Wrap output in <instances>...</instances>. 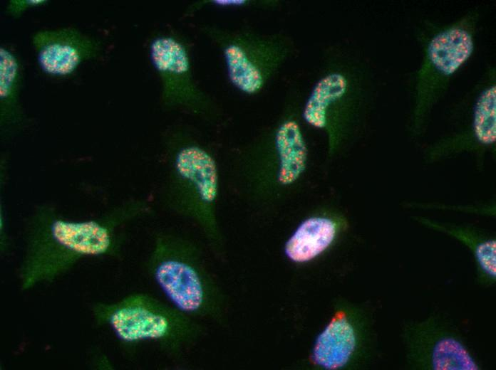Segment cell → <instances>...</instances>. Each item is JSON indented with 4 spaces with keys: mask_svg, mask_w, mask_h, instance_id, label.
Returning a JSON list of instances; mask_svg holds the SVG:
<instances>
[{
    "mask_svg": "<svg viewBox=\"0 0 496 370\" xmlns=\"http://www.w3.org/2000/svg\"><path fill=\"white\" fill-rule=\"evenodd\" d=\"M155 213L144 198L126 199L87 218L66 216L53 204L37 205L26 221L20 289L29 291L52 282L83 259H122L128 240L125 227Z\"/></svg>",
    "mask_w": 496,
    "mask_h": 370,
    "instance_id": "1",
    "label": "cell"
},
{
    "mask_svg": "<svg viewBox=\"0 0 496 370\" xmlns=\"http://www.w3.org/2000/svg\"><path fill=\"white\" fill-rule=\"evenodd\" d=\"M143 267L173 307L203 322L224 325L227 297L198 240L176 230L157 229Z\"/></svg>",
    "mask_w": 496,
    "mask_h": 370,
    "instance_id": "2",
    "label": "cell"
},
{
    "mask_svg": "<svg viewBox=\"0 0 496 370\" xmlns=\"http://www.w3.org/2000/svg\"><path fill=\"white\" fill-rule=\"evenodd\" d=\"M167 145V169L158 191L159 204L192 224L210 252L219 255L223 242L217 213V161L207 149L187 136H173Z\"/></svg>",
    "mask_w": 496,
    "mask_h": 370,
    "instance_id": "3",
    "label": "cell"
},
{
    "mask_svg": "<svg viewBox=\"0 0 496 370\" xmlns=\"http://www.w3.org/2000/svg\"><path fill=\"white\" fill-rule=\"evenodd\" d=\"M92 313L123 344L153 342L174 362L181 363L207 334L202 321L146 292L130 293L117 301L98 302Z\"/></svg>",
    "mask_w": 496,
    "mask_h": 370,
    "instance_id": "4",
    "label": "cell"
},
{
    "mask_svg": "<svg viewBox=\"0 0 496 370\" xmlns=\"http://www.w3.org/2000/svg\"><path fill=\"white\" fill-rule=\"evenodd\" d=\"M483 11L470 9L448 21L423 18L415 26L420 60L409 79L417 114L443 97L473 58Z\"/></svg>",
    "mask_w": 496,
    "mask_h": 370,
    "instance_id": "5",
    "label": "cell"
},
{
    "mask_svg": "<svg viewBox=\"0 0 496 370\" xmlns=\"http://www.w3.org/2000/svg\"><path fill=\"white\" fill-rule=\"evenodd\" d=\"M32 44L39 67L53 76L71 74L81 63L97 56L100 48L94 38L71 27L37 31Z\"/></svg>",
    "mask_w": 496,
    "mask_h": 370,
    "instance_id": "6",
    "label": "cell"
},
{
    "mask_svg": "<svg viewBox=\"0 0 496 370\" xmlns=\"http://www.w3.org/2000/svg\"><path fill=\"white\" fill-rule=\"evenodd\" d=\"M356 344L353 324L346 317L339 314L316 337L311 352L312 361L325 369H341L350 361Z\"/></svg>",
    "mask_w": 496,
    "mask_h": 370,
    "instance_id": "7",
    "label": "cell"
},
{
    "mask_svg": "<svg viewBox=\"0 0 496 370\" xmlns=\"http://www.w3.org/2000/svg\"><path fill=\"white\" fill-rule=\"evenodd\" d=\"M151 62L162 82V101L165 105L175 88L191 84L190 60L184 46L170 36H160L150 46Z\"/></svg>",
    "mask_w": 496,
    "mask_h": 370,
    "instance_id": "8",
    "label": "cell"
},
{
    "mask_svg": "<svg viewBox=\"0 0 496 370\" xmlns=\"http://www.w3.org/2000/svg\"><path fill=\"white\" fill-rule=\"evenodd\" d=\"M337 225L326 217H311L304 221L285 245V254L292 261L305 263L321 253L334 241Z\"/></svg>",
    "mask_w": 496,
    "mask_h": 370,
    "instance_id": "9",
    "label": "cell"
},
{
    "mask_svg": "<svg viewBox=\"0 0 496 370\" xmlns=\"http://www.w3.org/2000/svg\"><path fill=\"white\" fill-rule=\"evenodd\" d=\"M21 66L16 56L5 47L0 48V124L3 132L20 127L24 120L19 103Z\"/></svg>",
    "mask_w": 496,
    "mask_h": 370,
    "instance_id": "10",
    "label": "cell"
},
{
    "mask_svg": "<svg viewBox=\"0 0 496 370\" xmlns=\"http://www.w3.org/2000/svg\"><path fill=\"white\" fill-rule=\"evenodd\" d=\"M275 146L279 160L277 180L283 185L292 184L304 171L307 158L306 146L295 121L289 120L279 126Z\"/></svg>",
    "mask_w": 496,
    "mask_h": 370,
    "instance_id": "11",
    "label": "cell"
},
{
    "mask_svg": "<svg viewBox=\"0 0 496 370\" xmlns=\"http://www.w3.org/2000/svg\"><path fill=\"white\" fill-rule=\"evenodd\" d=\"M349 86L347 78L334 72L322 78L314 86L303 112L304 120L317 128L326 125V112L329 105L341 100Z\"/></svg>",
    "mask_w": 496,
    "mask_h": 370,
    "instance_id": "12",
    "label": "cell"
},
{
    "mask_svg": "<svg viewBox=\"0 0 496 370\" xmlns=\"http://www.w3.org/2000/svg\"><path fill=\"white\" fill-rule=\"evenodd\" d=\"M224 55L229 78L236 88L248 94L255 93L262 88L264 84L262 72L243 48L230 44L224 48Z\"/></svg>",
    "mask_w": 496,
    "mask_h": 370,
    "instance_id": "13",
    "label": "cell"
},
{
    "mask_svg": "<svg viewBox=\"0 0 496 370\" xmlns=\"http://www.w3.org/2000/svg\"><path fill=\"white\" fill-rule=\"evenodd\" d=\"M432 365L436 370L478 369L465 347L453 338H443L436 342L432 353Z\"/></svg>",
    "mask_w": 496,
    "mask_h": 370,
    "instance_id": "14",
    "label": "cell"
},
{
    "mask_svg": "<svg viewBox=\"0 0 496 370\" xmlns=\"http://www.w3.org/2000/svg\"><path fill=\"white\" fill-rule=\"evenodd\" d=\"M496 243L488 240L476 248L475 255L482 270L492 278L496 276Z\"/></svg>",
    "mask_w": 496,
    "mask_h": 370,
    "instance_id": "15",
    "label": "cell"
},
{
    "mask_svg": "<svg viewBox=\"0 0 496 370\" xmlns=\"http://www.w3.org/2000/svg\"><path fill=\"white\" fill-rule=\"evenodd\" d=\"M46 1L42 0H26V1H19V0H12L10 1L8 6L7 11L12 16H19L24 10L26 9L43 4Z\"/></svg>",
    "mask_w": 496,
    "mask_h": 370,
    "instance_id": "16",
    "label": "cell"
},
{
    "mask_svg": "<svg viewBox=\"0 0 496 370\" xmlns=\"http://www.w3.org/2000/svg\"><path fill=\"white\" fill-rule=\"evenodd\" d=\"M6 217L4 213V204L1 201L0 205V243L1 252L5 253L10 248V241L6 233Z\"/></svg>",
    "mask_w": 496,
    "mask_h": 370,
    "instance_id": "17",
    "label": "cell"
}]
</instances>
